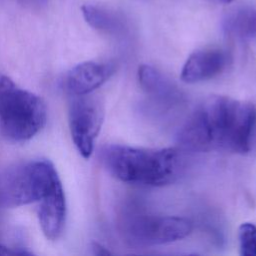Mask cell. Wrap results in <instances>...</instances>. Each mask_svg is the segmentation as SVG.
Returning a JSON list of instances; mask_svg holds the SVG:
<instances>
[{
    "instance_id": "6da1fadb",
    "label": "cell",
    "mask_w": 256,
    "mask_h": 256,
    "mask_svg": "<svg viewBox=\"0 0 256 256\" xmlns=\"http://www.w3.org/2000/svg\"><path fill=\"white\" fill-rule=\"evenodd\" d=\"M256 127V107L228 96L208 97L186 120L178 142L191 151L223 149L244 154L250 150Z\"/></svg>"
},
{
    "instance_id": "7a4b0ae2",
    "label": "cell",
    "mask_w": 256,
    "mask_h": 256,
    "mask_svg": "<svg viewBox=\"0 0 256 256\" xmlns=\"http://www.w3.org/2000/svg\"><path fill=\"white\" fill-rule=\"evenodd\" d=\"M106 170L118 180L144 186L173 183L181 174L184 161L176 148H143L109 144L100 152Z\"/></svg>"
},
{
    "instance_id": "3957f363",
    "label": "cell",
    "mask_w": 256,
    "mask_h": 256,
    "mask_svg": "<svg viewBox=\"0 0 256 256\" xmlns=\"http://www.w3.org/2000/svg\"><path fill=\"white\" fill-rule=\"evenodd\" d=\"M47 107L44 100L0 75V130L16 142L34 137L45 125Z\"/></svg>"
},
{
    "instance_id": "277c9868",
    "label": "cell",
    "mask_w": 256,
    "mask_h": 256,
    "mask_svg": "<svg viewBox=\"0 0 256 256\" xmlns=\"http://www.w3.org/2000/svg\"><path fill=\"white\" fill-rule=\"evenodd\" d=\"M59 182L54 165L47 160L10 167L0 173V206L13 208L39 202Z\"/></svg>"
},
{
    "instance_id": "5b68a950",
    "label": "cell",
    "mask_w": 256,
    "mask_h": 256,
    "mask_svg": "<svg viewBox=\"0 0 256 256\" xmlns=\"http://www.w3.org/2000/svg\"><path fill=\"white\" fill-rule=\"evenodd\" d=\"M193 229L190 219L178 216H151L133 213L124 217L125 238L135 245H159L187 237Z\"/></svg>"
},
{
    "instance_id": "8992f818",
    "label": "cell",
    "mask_w": 256,
    "mask_h": 256,
    "mask_svg": "<svg viewBox=\"0 0 256 256\" xmlns=\"http://www.w3.org/2000/svg\"><path fill=\"white\" fill-rule=\"evenodd\" d=\"M69 126L72 140L83 158L88 159L104 119V108L99 98L90 94L72 96Z\"/></svg>"
},
{
    "instance_id": "52a82bcc",
    "label": "cell",
    "mask_w": 256,
    "mask_h": 256,
    "mask_svg": "<svg viewBox=\"0 0 256 256\" xmlns=\"http://www.w3.org/2000/svg\"><path fill=\"white\" fill-rule=\"evenodd\" d=\"M112 64L86 61L74 66L67 74L65 86L71 96L91 94L114 73Z\"/></svg>"
},
{
    "instance_id": "ba28073f",
    "label": "cell",
    "mask_w": 256,
    "mask_h": 256,
    "mask_svg": "<svg viewBox=\"0 0 256 256\" xmlns=\"http://www.w3.org/2000/svg\"><path fill=\"white\" fill-rule=\"evenodd\" d=\"M227 64V55L216 48L200 49L193 52L185 61L181 70V80L197 83L218 75Z\"/></svg>"
},
{
    "instance_id": "9c48e42d",
    "label": "cell",
    "mask_w": 256,
    "mask_h": 256,
    "mask_svg": "<svg viewBox=\"0 0 256 256\" xmlns=\"http://www.w3.org/2000/svg\"><path fill=\"white\" fill-rule=\"evenodd\" d=\"M38 219L48 239L56 240L60 237L66 219V200L61 181L39 201Z\"/></svg>"
},
{
    "instance_id": "30bf717a",
    "label": "cell",
    "mask_w": 256,
    "mask_h": 256,
    "mask_svg": "<svg viewBox=\"0 0 256 256\" xmlns=\"http://www.w3.org/2000/svg\"><path fill=\"white\" fill-rule=\"evenodd\" d=\"M138 80L142 89L157 101L172 104L182 99L177 86L153 66L146 64L139 66Z\"/></svg>"
},
{
    "instance_id": "8fae6325",
    "label": "cell",
    "mask_w": 256,
    "mask_h": 256,
    "mask_svg": "<svg viewBox=\"0 0 256 256\" xmlns=\"http://www.w3.org/2000/svg\"><path fill=\"white\" fill-rule=\"evenodd\" d=\"M224 31L232 37L241 40H251L256 37V8L245 6L230 13L223 23Z\"/></svg>"
},
{
    "instance_id": "7c38bea8",
    "label": "cell",
    "mask_w": 256,
    "mask_h": 256,
    "mask_svg": "<svg viewBox=\"0 0 256 256\" xmlns=\"http://www.w3.org/2000/svg\"><path fill=\"white\" fill-rule=\"evenodd\" d=\"M81 11L85 21L94 29L107 33H118L124 28L122 19L115 13L94 5H83Z\"/></svg>"
},
{
    "instance_id": "4fadbf2b",
    "label": "cell",
    "mask_w": 256,
    "mask_h": 256,
    "mask_svg": "<svg viewBox=\"0 0 256 256\" xmlns=\"http://www.w3.org/2000/svg\"><path fill=\"white\" fill-rule=\"evenodd\" d=\"M240 253L243 256H256V225L242 223L238 229Z\"/></svg>"
},
{
    "instance_id": "5bb4252c",
    "label": "cell",
    "mask_w": 256,
    "mask_h": 256,
    "mask_svg": "<svg viewBox=\"0 0 256 256\" xmlns=\"http://www.w3.org/2000/svg\"><path fill=\"white\" fill-rule=\"evenodd\" d=\"M92 250H93V253L95 255H98V256H108V255H111V252L105 248L103 245L97 243V242H93L92 243Z\"/></svg>"
},
{
    "instance_id": "9a60e30c",
    "label": "cell",
    "mask_w": 256,
    "mask_h": 256,
    "mask_svg": "<svg viewBox=\"0 0 256 256\" xmlns=\"http://www.w3.org/2000/svg\"><path fill=\"white\" fill-rule=\"evenodd\" d=\"M220 2H223V3H230L231 1H233V0H219Z\"/></svg>"
}]
</instances>
